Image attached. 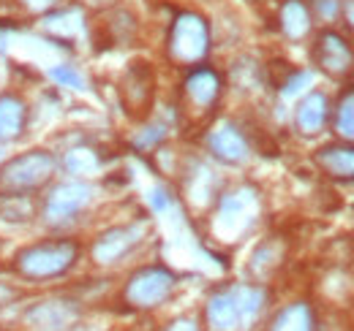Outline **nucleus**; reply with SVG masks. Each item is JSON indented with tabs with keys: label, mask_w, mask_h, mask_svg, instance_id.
Returning a JSON list of instances; mask_svg holds the SVG:
<instances>
[{
	"label": "nucleus",
	"mask_w": 354,
	"mask_h": 331,
	"mask_svg": "<svg viewBox=\"0 0 354 331\" xmlns=\"http://www.w3.org/2000/svg\"><path fill=\"white\" fill-rule=\"evenodd\" d=\"M80 310L71 301H41L25 312V321L39 331H63L77 321Z\"/></svg>",
	"instance_id": "13"
},
{
	"label": "nucleus",
	"mask_w": 354,
	"mask_h": 331,
	"mask_svg": "<svg viewBox=\"0 0 354 331\" xmlns=\"http://www.w3.org/2000/svg\"><path fill=\"white\" fill-rule=\"evenodd\" d=\"M55 155L44 150H33L11 158L0 168V193H33L44 188L55 174Z\"/></svg>",
	"instance_id": "4"
},
{
	"label": "nucleus",
	"mask_w": 354,
	"mask_h": 331,
	"mask_svg": "<svg viewBox=\"0 0 354 331\" xmlns=\"http://www.w3.org/2000/svg\"><path fill=\"white\" fill-rule=\"evenodd\" d=\"M207 147H210V152H213L218 161L232 163V166L245 163L248 155H251L248 139L243 136V130H240L237 125H232V123H223V125H218L216 130H210Z\"/></svg>",
	"instance_id": "11"
},
{
	"label": "nucleus",
	"mask_w": 354,
	"mask_h": 331,
	"mask_svg": "<svg viewBox=\"0 0 354 331\" xmlns=\"http://www.w3.org/2000/svg\"><path fill=\"white\" fill-rule=\"evenodd\" d=\"M221 77L207 66H194L183 82V98L191 114H207L221 98Z\"/></svg>",
	"instance_id": "8"
},
{
	"label": "nucleus",
	"mask_w": 354,
	"mask_h": 331,
	"mask_svg": "<svg viewBox=\"0 0 354 331\" xmlns=\"http://www.w3.org/2000/svg\"><path fill=\"white\" fill-rule=\"evenodd\" d=\"M341 14H344L346 25L354 30V0H344V3H341Z\"/></svg>",
	"instance_id": "27"
},
{
	"label": "nucleus",
	"mask_w": 354,
	"mask_h": 331,
	"mask_svg": "<svg viewBox=\"0 0 354 331\" xmlns=\"http://www.w3.org/2000/svg\"><path fill=\"white\" fill-rule=\"evenodd\" d=\"M341 3L344 0H313V8L324 22H330V19H335L341 14Z\"/></svg>",
	"instance_id": "23"
},
{
	"label": "nucleus",
	"mask_w": 354,
	"mask_h": 331,
	"mask_svg": "<svg viewBox=\"0 0 354 331\" xmlns=\"http://www.w3.org/2000/svg\"><path fill=\"white\" fill-rule=\"evenodd\" d=\"M33 217L30 193H0V220L25 223Z\"/></svg>",
	"instance_id": "18"
},
{
	"label": "nucleus",
	"mask_w": 354,
	"mask_h": 331,
	"mask_svg": "<svg viewBox=\"0 0 354 331\" xmlns=\"http://www.w3.org/2000/svg\"><path fill=\"white\" fill-rule=\"evenodd\" d=\"M270 331H316V318H313V310L306 301H295L289 307H283L272 323Z\"/></svg>",
	"instance_id": "17"
},
{
	"label": "nucleus",
	"mask_w": 354,
	"mask_h": 331,
	"mask_svg": "<svg viewBox=\"0 0 354 331\" xmlns=\"http://www.w3.org/2000/svg\"><path fill=\"white\" fill-rule=\"evenodd\" d=\"M167 52L177 66H191V68L199 66L210 52V25H207V19L194 14V11L177 14L172 28H169Z\"/></svg>",
	"instance_id": "3"
},
{
	"label": "nucleus",
	"mask_w": 354,
	"mask_h": 331,
	"mask_svg": "<svg viewBox=\"0 0 354 331\" xmlns=\"http://www.w3.org/2000/svg\"><path fill=\"white\" fill-rule=\"evenodd\" d=\"M167 331H199V329H196V323H194L191 318H177V321L169 323V329Z\"/></svg>",
	"instance_id": "26"
},
{
	"label": "nucleus",
	"mask_w": 354,
	"mask_h": 331,
	"mask_svg": "<svg viewBox=\"0 0 354 331\" xmlns=\"http://www.w3.org/2000/svg\"><path fill=\"white\" fill-rule=\"evenodd\" d=\"M310 82V74H306V71H295L286 82H283V95H295L303 84H308Z\"/></svg>",
	"instance_id": "24"
},
{
	"label": "nucleus",
	"mask_w": 354,
	"mask_h": 331,
	"mask_svg": "<svg viewBox=\"0 0 354 331\" xmlns=\"http://www.w3.org/2000/svg\"><path fill=\"white\" fill-rule=\"evenodd\" d=\"M330 120V98L322 90H310L295 109V125L303 136H316Z\"/></svg>",
	"instance_id": "14"
},
{
	"label": "nucleus",
	"mask_w": 354,
	"mask_h": 331,
	"mask_svg": "<svg viewBox=\"0 0 354 331\" xmlns=\"http://www.w3.org/2000/svg\"><path fill=\"white\" fill-rule=\"evenodd\" d=\"M164 136H167V128H164V125H153V128H147V130H145L133 144H136L139 150H147V147H156Z\"/></svg>",
	"instance_id": "22"
},
{
	"label": "nucleus",
	"mask_w": 354,
	"mask_h": 331,
	"mask_svg": "<svg viewBox=\"0 0 354 331\" xmlns=\"http://www.w3.org/2000/svg\"><path fill=\"white\" fill-rule=\"evenodd\" d=\"M139 242H142V228L139 225L109 228L106 234H101L95 239V245H93V261L95 263H115L123 255H129Z\"/></svg>",
	"instance_id": "10"
},
{
	"label": "nucleus",
	"mask_w": 354,
	"mask_h": 331,
	"mask_svg": "<svg viewBox=\"0 0 354 331\" xmlns=\"http://www.w3.org/2000/svg\"><path fill=\"white\" fill-rule=\"evenodd\" d=\"M333 125H335V133L354 144V87H349L341 98H338V106H335V114H333Z\"/></svg>",
	"instance_id": "19"
},
{
	"label": "nucleus",
	"mask_w": 354,
	"mask_h": 331,
	"mask_svg": "<svg viewBox=\"0 0 354 331\" xmlns=\"http://www.w3.org/2000/svg\"><path fill=\"white\" fill-rule=\"evenodd\" d=\"M49 77L55 79L57 84H63V87H74V90H82V77L77 74V68H68V66H57V68H52L49 71Z\"/></svg>",
	"instance_id": "21"
},
{
	"label": "nucleus",
	"mask_w": 354,
	"mask_h": 331,
	"mask_svg": "<svg viewBox=\"0 0 354 331\" xmlns=\"http://www.w3.org/2000/svg\"><path fill=\"white\" fill-rule=\"evenodd\" d=\"M281 33L289 39V41H300L306 39L313 28V17H310V8L303 0H286L281 6Z\"/></svg>",
	"instance_id": "16"
},
{
	"label": "nucleus",
	"mask_w": 354,
	"mask_h": 331,
	"mask_svg": "<svg viewBox=\"0 0 354 331\" xmlns=\"http://www.w3.org/2000/svg\"><path fill=\"white\" fill-rule=\"evenodd\" d=\"M169 204H172V196H169L164 188H156V190L150 193V207L156 209V212H164Z\"/></svg>",
	"instance_id": "25"
},
{
	"label": "nucleus",
	"mask_w": 354,
	"mask_h": 331,
	"mask_svg": "<svg viewBox=\"0 0 354 331\" xmlns=\"http://www.w3.org/2000/svg\"><path fill=\"white\" fill-rule=\"evenodd\" d=\"M93 199V188L85 182H63L55 185V190L46 196L44 204V220L49 225H60L74 220Z\"/></svg>",
	"instance_id": "7"
},
{
	"label": "nucleus",
	"mask_w": 354,
	"mask_h": 331,
	"mask_svg": "<svg viewBox=\"0 0 354 331\" xmlns=\"http://www.w3.org/2000/svg\"><path fill=\"white\" fill-rule=\"evenodd\" d=\"M120 98H123V106L131 117H139L147 112V106L153 101V71L147 68V63H133L123 74Z\"/></svg>",
	"instance_id": "9"
},
{
	"label": "nucleus",
	"mask_w": 354,
	"mask_h": 331,
	"mask_svg": "<svg viewBox=\"0 0 354 331\" xmlns=\"http://www.w3.org/2000/svg\"><path fill=\"white\" fill-rule=\"evenodd\" d=\"M80 258V245L71 239H49L19 250L14 258L17 274L25 280H55L66 274Z\"/></svg>",
	"instance_id": "2"
},
{
	"label": "nucleus",
	"mask_w": 354,
	"mask_h": 331,
	"mask_svg": "<svg viewBox=\"0 0 354 331\" xmlns=\"http://www.w3.org/2000/svg\"><path fill=\"white\" fill-rule=\"evenodd\" d=\"M33 11H46V8H52L55 6V0H25Z\"/></svg>",
	"instance_id": "28"
},
{
	"label": "nucleus",
	"mask_w": 354,
	"mask_h": 331,
	"mask_svg": "<svg viewBox=\"0 0 354 331\" xmlns=\"http://www.w3.org/2000/svg\"><path fill=\"white\" fill-rule=\"evenodd\" d=\"M63 163H66V168H68L71 174H93V171L101 166V158H98L93 150L80 147V150H71Z\"/></svg>",
	"instance_id": "20"
},
{
	"label": "nucleus",
	"mask_w": 354,
	"mask_h": 331,
	"mask_svg": "<svg viewBox=\"0 0 354 331\" xmlns=\"http://www.w3.org/2000/svg\"><path fill=\"white\" fill-rule=\"evenodd\" d=\"M313 163L319 166V171L330 179L354 182V144H349V141L324 144L322 150H316Z\"/></svg>",
	"instance_id": "12"
},
{
	"label": "nucleus",
	"mask_w": 354,
	"mask_h": 331,
	"mask_svg": "<svg viewBox=\"0 0 354 331\" xmlns=\"http://www.w3.org/2000/svg\"><path fill=\"white\" fill-rule=\"evenodd\" d=\"M28 123V106L19 95H0V144L22 136Z\"/></svg>",
	"instance_id": "15"
},
{
	"label": "nucleus",
	"mask_w": 354,
	"mask_h": 331,
	"mask_svg": "<svg viewBox=\"0 0 354 331\" xmlns=\"http://www.w3.org/2000/svg\"><path fill=\"white\" fill-rule=\"evenodd\" d=\"M177 285V277L164 266H145L136 274H131L129 285L123 290L126 301L136 310H150L164 304Z\"/></svg>",
	"instance_id": "5"
},
{
	"label": "nucleus",
	"mask_w": 354,
	"mask_h": 331,
	"mask_svg": "<svg viewBox=\"0 0 354 331\" xmlns=\"http://www.w3.org/2000/svg\"><path fill=\"white\" fill-rule=\"evenodd\" d=\"M8 299H14V290L8 288V285H3V283H0V304H6Z\"/></svg>",
	"instance_id": "29"
},
{
	"label": "nucleus",
	"mask_w": 354,
	"mask_h": 331,
	"mask_svg": "<svg viewBox=\"0 0 354 331\" xmlns=\"http://www.w3.org/2000/svg\"><path fill=\"white\" fill-rule=\"evenodd\" d=\"M265 307V293L257 285H232L210 296L207 321L216 331L248 329Z\"/></svg>",
	"instance_id": "1"
},
{
	"label": "nucleus",
	"mask_w": 354,
	"mask_h": 331,
	"mask_svg": "<svg viewBox=\"0 0 354 331\" xmlns=\"http://www.w3.org/2000/svg\"><path fill=\"white\" fill-rule=\"evenodd\" d=\"M313 63L319 66V71H324L333 79H344L354 71V49L341 33L335 30H322L316 36V43L310 49Z\"/></svg>",
	"instance_id": "6"
}]
</instances>
